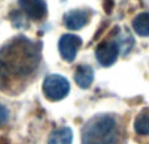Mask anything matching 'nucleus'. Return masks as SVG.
Instances as JSON below:
<instances>
[{
	"instance_id": "obj_10",
	"label": "nucleus",
	"mask_w": 149,
	"mask_h": 144,
	"mask_svg": "<svg viewBox=\"0 0 149 144\" xmlns=\"http://www.w3.org/2000/svg\"><path fill=\"white\" fill-rule=\"evenodd\" d=\"M135 131L139 135H149V111L139 114L135 119Z\"/></svg>"
},
{
	"instance_id": "obj_7",
	"label": "nucleus",
	"mask_w": 149,
	"mask_h": 144,
	"mask_svg": "<svg viewBox=\"0 0 149 144\" xmlns=\"http://www.w3.org/2000/svg\"><path fill=\"white\" fill-rule=\"evenodd\" d=\"M93 80H94V71L90 66L81 64L76 68L74 72V81L82 89H86L92 85Z\"/></svg>"
},
{
	"instance_id": "obj_2",
	"label": "nucleus",
	"mask_w": 149,
	"mask_h": 144,
	"mask_svg": "<svg viewBox=\"0 0 149 144\" xmlns=\"http://www.w3.org/2000/svg\"><path fill=\"white\" fill-rule=\"evenodd\" d=\"M70 81L58 73L49 75L43 81V93L50 101L63 100L70 93Z\"/></svg>"
},
{
	"instance_id": "obj_4",
	"label": "nucleus",
	"mask_w": 149,
	"mask_h": 144,
	"mask_svg": "<svg viewBox=\"0 0 149 144\" xmlns=\"http://www.w3.org/2000/svg\"><path fill=\"white\" fill-rule=\"evenodd\" d=\"M20 8L29 18L34 21H41L47 15L46 0H18Z\"/></svg>"
},
{
	"instance_id": "obj_1",
	"label": "nucleus",
	"mask_w": 149,
	"mask_h": 144,
	"mask_svg": "<svg viewBox=\"0 0 149 144\" xmlns=\"http://www.w3.org/2000/svg\"><path fill=\"white\" fill-rule=\"evenodd\" d=\"M82 144H120V134L115 118L111 115H95L81 132Z\"/></svg>"
},
{
	"instance_id": "obj_8",
	"label": "nucleus",
	"mask_w": 149,
	"mask_h": 144,
	"mask_svg": "<svg viewBox=\"0 0 149 144\" xmlns=\"http://www.w3.org/2000/svg\"><path fill=\"white\" fill-rule=\"evenodd\" d=\"M73 132L70 127H60L51 132L49 144H72Z\"/></svg>"
},
{
	"instance_id": "obj_9",
	"label": "nucleus",
	"mask_w": 149,
	"mask_h": 144,
	"mask_svg": "<svg viewBox=\"0 0 149 144\" xmlns=\"http://www.w3.org/2000/svg\"><path fill=\"white\" fill-rule=\"evenodd\" d=\"M134 30L141 37H149V13L144 12L137 15L132 21Z\"/></svg>"
},
{
	"instance_id": "obj_3",
	"label": "nucleus",
	"mask_w": 149,
	"mask_h": 144,
	"mask_svg": "<svg viewBox=\"0 0 149 144\" xmlns=\"http://www.w3.org/2000/svg\"><path fill=\"white\" fill-rule=\"evenodd\" d=\"M82 41L80 37L74 34H64L59 39V52L62 58L67 62H73L77 55V51L81 47Z\"/></svg>"
},
{
	"instance_id": "obj_5",
	"label": "nucleus",
	"mask_w": 149,
	"mask_h": 144,
	"mask_svg": "<svg viewBox=\"0 0 149 144\" xmlns=\"http://www.w3.org/2000/svg\"><path fill=\"white\" fill-rule=\"evenodd\" d=\"M119 55V46L115 42H102L95 49V58L103 67H110L116 62Z\"/></svg>"
},
{
	"instance_id": "obj_11",
	"label": "nucleus",
	"mask_w": 149,
	"mask_h": 144,
	"mask_svg": "<svg viewBox=\"0 0 149 144\" xmlns=\"http://www.w3.org/2000/svg\"><path fill=\"white\" fill-rule=\"evenodd\" d=\"M8 118H9V113H8L7 108H5V106H3L1 103H0V127H1L3 124L7 123Z\"/></svg>"
},
{
	"instance_id": "obj_6",
	"label": "nucleus",
	"mask_w": 149,
	"mask_h": 144,
	"mask_svg": "<svg viewBox=\"0 0 149 144\" xmlns=\"http://www.w3.org/2000/svg\"><path fill=\"white\" fill-rule=\"evenodd\" d=\"M88 20H89V16H88V13L85 10L74 9V10H70L68 13H65L64 25L70 30H79V29L84 28L86 25Z\"/></svg>"
}]
</instances>
